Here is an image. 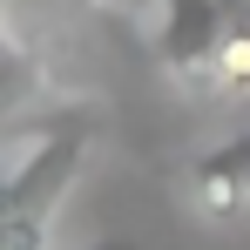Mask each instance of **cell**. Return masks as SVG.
Returning a JSON list of instances; mask_svg holds the SVG:
<instances>
[{
    "mask_svg": "<svg viewBox=\"0 0 250 250\" xmlns=\"http://www.w3.org/2000/svg\"><path fill=\"white\" fill-rule=\"evenodd\" d=\"M95 142H102L95 102L27 108L0 128V250H47V230Z\"/></svg>",
    "mask_w": 250,
    "mask_h": 250,
    "instance_id": "6da1fadb",
    "label": "cell"
},
{
    "mask_svg": "<svg viewBox=\"0 0 250 250\" xmlns=\"http://www.w3.org/2000/svg\"><path fill=\"white\" fill-rule=\"evenodd\" d=\"M223 27H230V7L223 0H156L149 14V47L163 61V75L189 95L209 88V68H216V47H223Z\"/></svg>",
    "mask_w": 250,
    "mask_h": 250,
    "instance_id": "7a4b0ae2",
    "label": "cell"
},
{
    "mask_svg": "<svg viewBox=\"0 0 250 250\" xmlns=\"http://www.w3.org/2000/svg\"><path fill=\"white\" fill-rule=\"evenodd\" d=\"M183 183H189V209H196L203 223H237V216H250V128L209 142L203 156L183 169Z\"/></svg>",
    "mask_w": 250,
    "mask_h": 250,
    "instance_id": "3957f363",
    "label": "cell"
},
{
    "mask_svg": "<svg viewBox=\"0 0 250 250\" xmlns=\"http://www.w3.org/2000/svg\"><path fill=\"white\" fill-rule=\"evenodd\" d=\"M230 7V27L216 47V68H209V102H250V0H223Z\"/></svg>",
    "mask_w": 250,
    "mask_h": 250,
    "instance_id": "277c9868",
    "label": "cell"
},
{
    "mask_svg": "<svg viewBox=\"0 0 250 250\" xmlns=\"http://www.w3.org/2000/svg\"><path fill=\"white\" fill-rule=\"evenodd\" d=\"M95 7H108V14H122V21H142V27H149V14H156V0H95Z\"/></svg>",
    "mask_w": 250,
    "mask_h": 250,
    "instance_id": "5b68a950",
    "label": "cell"
},
{
    "mask_svg": "<svg viewBox=\"0 0 250 250\" xmlns=\"http://www.w3.org/2000/svg\"><path fill=\"white\" fill-rule=\"evenodd\" d=\"M82 250H149V244H135V237H95V244H82Z\"/></svg>",
    "mask_w": 250,
    "mask_h": 250,
    "instance_id": "8992f818",
    "label": "cell"
}]
</instances>
